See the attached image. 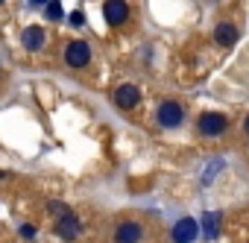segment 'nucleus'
I'll use <instances>...</instances> for the list:
<instances>
[{
  "label": "nucleus",
  "mask_w": 249,
  "mask_h": 243,
  "mask_svg": "<svg viewBox=\"0 0 249 243\" xmlns=\"http://www.w3.org/2000/svg\"><path fill=\"white\" fill-rule=\"evenodd\" d=\"M226 126H229V120L220 111H202L199 120H196V132L202 138H220L226 132Z\"/></svg>",
  "instance_id": "f257e3e1"
},
{
  "label": "nucleus",
  "mask_w": 249,
  "mask_h": 243,
  "mask_svg": "<svg viewBox=\"0 0 249 243\" xmlns=\"http://www.w3.org/2000/svg\"><path fill=\"white\" fill-rule=\"evenodd\" d=\"M156 120H159V126H164V129H176V126H182V120H185V108H182V103H176V100H164V103L159 105V111H156Z\"/></svg>",
  "instance_id": "f03ea898"
},
{
  "label": "nucleus",
  "mask_w": 249,
  "mask_h": 243,
  "mask_svg": "<svg viewBox=\"0 0 249 243\" xmlns=\"http://www.w3.org/2000/svg\"><path fill=\"white\" fill-rule=\"evenodd\" d=\"M144 226L138 220H120L114 226V243H141Z\"/></svg>",
  "instance_id": "7ed1b4c3"
},
{
  "label": "nucleus",
  "mask_w": 249,
  "mask_h": 243,
  "mask_svg": "<svg viewBox=\"0 0 249 243\" xmlns=\"http://www.w3.org/2000/svg\"><path fill=\"white\" fill-rule=\"evenodd\" d=\"M170 237H173V243H194V240L199 237V220H194V217H182V220L173 226Z\"/></svg>",
  "instance_id": "20e7f679"
},
{
  "label": "nucleus",
  "mask_w": 249,
  "mask_h": 243,
  "mask_svg": "<svg viewBox=\"0 0 249 243\" xmlns=\"http://www.w3.org/2000/svg\"><path fill=\"white\" fill-rule=\"evenodd\" d=\"M79 231H82V223H79V217H76L73 211L59 214V220H56V234H59L62 240H76Z\"/></svg>",
  "instance_id": "39448f33"
},
{
  "label": "nucleus",
  "mask_w": 249,
  "mask_h": 243,
  "mask_svg": "<svg viewBox=\"0 0 249 243\" xmlns=\"http://www.w3.org/2000/svg\"><path fill=\"white\" fill-rule=\"evenodd\" d=\"M65 62H68V68H85L91 62V47L85 41H71L65 47Z\"/></svg>",
  "instance_id": "423d86ee"
},
{
  "label": "nucleus",
  "mask_w": 249,
  "mask_h": 243,
  "mask_svg": "<svg viewBox=\"0 0 249 243\" xmlns=\"http://www.w3.org/2000/svg\"><path fill=\"white\" fill-rule=\"evenodd\" d=\"M103 15H106V21L111 27H120V24H126V18H129V3H126V0H106Z\"/></svg>",
  "instance_id": "0eeeda50"
},
{
  "label": "nucleus",
  "mask_w": 249,
  "mask_h": 243,
  "mask_svg": "<svg viewBox=\"0 0 249 243\" xmlns=\"http://www.w3.org/2000/svg\"><path fill=\"white\" fill-rule=\"evenodd\" d=\"M138 100H141V91H138V85L135 82H123V85H117V91H114V103H117V108H135L138 105Z\"/></svg>",
  "instance_id": "6e6552de"
},
{
  "label": "nucleus",
  "mask_w": 249,
  "mask_h": 243,
  "mask_svg": "<svg viewBox=\"0 0 249 243\" xmlns=\"http://www.w3.org/2000/svg\"><path fill=\"white\" fill-rule=\"evenodd\" d=\"M44 41H47V33H44V27H38V24H33V27H27V30L21 33V44H24V50H30V53L41 50Z\"/></svg>",
  "instance_id": "1a4fd4ad"
},
{
  "label": "nucleus",
  "mask_w": 249,
  "mask_h": 243,
  "mask_svg": "<svg viewBox=\"0 0 249 243\" xmlns=\"http://www.w3.org/2000/svg\"><path fill=\"white\" fill-rule=\"evenodd\" d=\"M237 38H240V33H237L234 24H217V27H214V41H217L220 47H231Z\"/></svg>",
  "instance_id": "9d476101"
},
{
  "label": "nucleus",
  "mask_w": 249,
  "mask_h": 243,
  "mask_svg": "<svg viewBox=\"0 0 249 243\" xmlns=\"http://www.w3.org/2000/svg\"><path fill=\"white\" fill-rule=\"evenodd\" d=\"M217 231H220V214H211V211H208V214L202 217V234H205V237H214Z\"/></svg>",
  "instance_id": "9b49d317"
},
{
  "label": "nucleus",
  "mask_w": 249,
  "mask_h": 243,
  "mask_svg": "<svg viewBox=\"0 0 249 243\" xmlns=\"http://www.w3.org/2000/svg\"><path fill=\"white\" fill-rule=\"evenodd\" d=\"M44 15H47L50 21H59V18L65 15V9H62V3H59V0H47V6H44Z\"/></svg>",
  "instance_id": "f8f14e48"
},
{
  "label": "nucleus",
  "mask_w": 249,
  "mask_h": 243,
  "mask_svg": "<svg viewBox=\"0 0 249 243\" xmlns=\"http://www.w3.org/2000/svg\"><path fill=\"white\" fill-rule=\"evenodd\" d=\"M21 237H24V240H36V228H33L30 223H24V226H21Z\"/></svg>",
  "instance_id": "ddd939ff"
},
{
  "label": "nucleus",
  "mask_w": 249,
  "mask_h": 243,
  "mask_svg": "<svg viewBox=\"0 0 249 243\" xmlns=\"http://www.w3.org/2000/svg\"><path fill=\"white\" fill-rule=\"evenodd\" d=\"M50 211L59 217V214H65V211H68V205H65V202H50Z\"/></svg>",
  "instance_id": "4468645a"
},
{
  "label": "nucleus",
  "mask_w": 249,
  "mask_h": 243,
  "mask_svg": "<svg viewBox=\"0 0 249 243\" xmlns=\"http://www.w3.org/2000/svg\"><path fill=\"white\" fill-rule=\"evenodd\" d=\"M82 12H71V27H82Z\"/></svg>",
  "instance_id": "2eb2a0df"
},
{
  "label": "nucleus",
  "mask_w": 249,
  "mask_h": 243,
  "mask_svg": "<svg viewBox=\"0 0 249 243\" xmlns=\"http://www.w3.org/2000/svg\"><path fill=\"white\" fill-rule=\"evenodd\" d=\"M243 132H246V135H249V117H246V123H243Z\"/></svg>",
  "instance_id": "dca6fc26"
},
{
  "label": "nucleus",
  "mask_w": 249,
  "mask_h": 243,
  "mask_svg": "<svg viewBox=\"0 0 249 243\" xmlns=\"http://www.w3.org/2000/svg\"><path fill=\"white\" fill-rule=\"evenodd\" d=\"M30 3H44V0H30Z\"/></svg>",
  "instance_id": "f3484780"
},
{
  "label": "nucleus",
  "mask_w": 249,
  "mask_h": 243,
  "mask_svg": "<svg viewBox=\"0 0 249 243\" xmlns=\"http://www.w3.org/2000/svg\"><path fill=\"white\" fill-rule=\"evenodd\" d=\"M0 179H6V173H3V170H0Z\"/></svg>",
  "instance_id": "a211bd4d"
},
{
  "label": "nucleus",
  "mask_w": 249,
  "mask_h": 243,
  "mask_svg": "<svg viewBox=\"0 0 249 243\" xmlns=\"http://www.w3.org/2000/svg\"><path fill=\"white\" fill-rule=\"evenodd\" d=\"M0 3H3V0H0Z\"/></svg>",
  "instance_id": "6ab92c4d"
}]
</instances>
